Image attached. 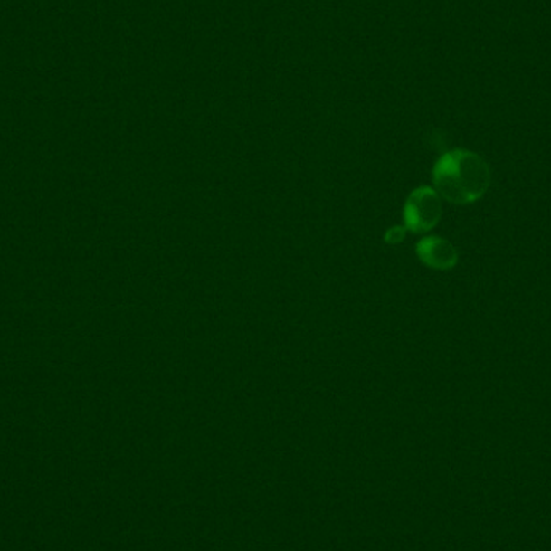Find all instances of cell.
Here are the masks:
<instances>
[{"instance_id": "cell-4", "label": "cell", "mask_w": 551, "mask_h": 551, "mask_svg": "<svg viewBox=\"0 0 551 551\" xmlns=\"http://www.w3.org/2000/svg\"><path fill=\"white\" fill-rule=\"evenodd\" d=\"M404 233H406L404 226V228H392L385 235V241L390 243L400 242V241H404Z\"/></svg>"}, {"instance_id": "cell-3", "label": "cell", "mask_w": 551, "mask_h": 551, "mask_svg": "<svg viewBox=\"0 0 551 551\" xmlns=\"http://www.w3.org/2000/svg\"><path fill=\"white\" fill-rule=\"evenodd\" d=\"M419 260L434 270H451L458 263L455 245L437 235H427L416 243Z\"/></svg>"}, {"instance_id": "cell-2", "label": "cell", "mask_w": 551, "mask_h": 551, "mask_svg": "<svg viewBox=\"0 0 551 551\" xmlns=\"http://www.w3.org/2000/svg\"><path fill=\"white\" fill-rule=\"evenodd\" d=\"M442 218V200L434 187L421 185L404 202V229L421 234L435 228Z\"/></svg>"}, {"instance_id": "cell-1", "label": "cell", "mask_w": 551, "mask_h": 551, "mask_svg": "<svg viewBox=\"0 0 551 551\" xmlns=\"http://www.w3.org/2000/svg\"><path fill=\"white\" fill-rule=\"evenodd\" d=\"M435 191L456 205H468L484 197L490 187V166L480 155L451 150L434 166Z\"/></svg>"}]
</instances>
